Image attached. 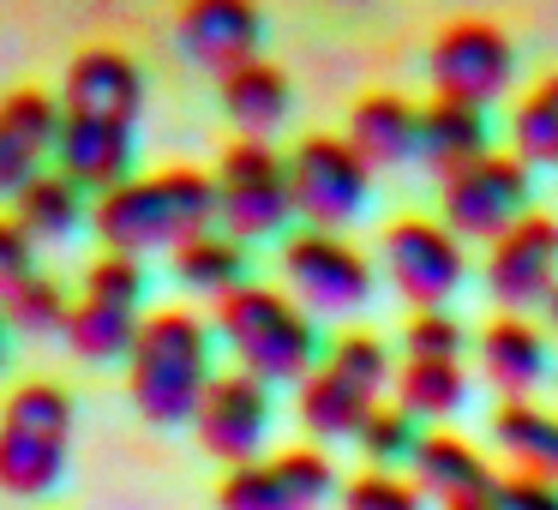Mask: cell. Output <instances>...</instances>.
Segmentation results:
<instances>
[{"label":"cell","instance_id":"6da1fadb","mask_svg":"<svg viewBox=\"0 0 558 510\" xmlns=\"http://www.w3.org/2000/svg\"><path fill=\"white\" fill-rule=\"evenodd\" d=\"M90 229L109 253H174L193 234L217 229V174L205 169H157L109 186L90 205Z\"/></svg>","mask_w":558,"mask_h":510},{"label":"cell","instance_id":"7a4b0ae2","mask_svg":"<svg viewBox=\"0 0 558 510\" xmlns=\"http://www.w3.org/2000/svg\"><path fill=\"white\" fill-rule=\"evenodd\" d=\"M217 325H205L186 306H162L138 325L126 354V390L150 426H193L210 378H217Z\"/></svg>","mask_w":558,"mask_h":510},{"label":"cell","instance_id":"3957f363","mask_svg":"<svg viewBox=\"0 0 558 510\" xmlns=\"http://www.w3.org/2000/svg\"><path fill=\"white\" fill-rule=\"evenodd\" d=\"M217 337L229 342L234 366L265 385H301L318 361H325V342L318 325L289 289H270V282H246L229 301H217Z\"/></svg>","mask_w":558,"mask_h":510},{"label":"cell","instance_id":"277c9868","mask_svg":"<svg viewBox=\"0 0 558 510\" xmlns=\"http://www.w3.org/2000/svg\"><path fill=\"white\" fill-rule=\"evenodd\" d=\"M390 385H397V366L385 342L373 330H342L337 342H325V361L301 378L294 409L318 445H337V438H361Z\"/></svg>","mask_w":558,"mask_h":510},{"label":"cell","instance_id":"5b68a950","mask_svg":"<svg viewBox=\"0 0 558 510\" xmlns=\"http://www.w3.org/2000/svg\"><path fill=\"white\" fill-rule=\"evenodd\" d=\"M73 450V397L49 378H31L0 409V486L13 498H43L61 486Z\"/></svg>","mask_w":558,"mask_h":510},{"label":"cell","instance_id":"8992f818","mask_svg":"<svg viewBox=\"0 0 558 510\" xmlns=\"http://www.w3.org/2000/svg\"><path fill=\"white\" fill-rule=\"evenodd\" d=\"M138 301H145V265L133 253H102L85 270V294L66 313V349L78 361H126L145 325Z\"/></svg>","mask_w":558,"mask_h":510},{"label":"cell","instance_id":"52a82bcc","mask_svg":"<svg viewBox=\"0 0 558 510\" xmlns=\"http://www.w3.org/2000/svg\"><path fill=\"white\" fill-rule=\"evenodd\" d=\"M294 217L289 157L270 150V138H234L217 162V222L234 241L282 234Z\"/></svg>","mask_w":558,"mask_h":510},{"label":"cell","instance_id":"ba28073f","mask_svg":"<svg viewBox=\"0 0 558 510\" xmlns=\"http://www.w3.org/2000/svg\"><path fill=\"white\" fill-rule=\"evenodd\" d=\"M438 205H445V229L462 241L493 246L505 229H517L534 210V169L517 150H486L481 162L457 169L450 181H438Z\"/></svg>","mask_w":558,"mask_h":510},{"label":"cell","instance_id":"9c48e42d","mask_svg":"<svg viewBox=\"0 0 558 510\" xmlns=\"http://www.w3.org/2000/svg\"><path fill=\"white\" fill-rule=\"evenodd\" d=\"M378 270L414 313L450 306V294L469 282V246L433 217H397L378 229Z\"/></svg>","mask_w":558,"mask_h":510},{"label":"cell","instance_id":"30bf717a","mask_svg":"<svg viewBox=\"0 0 558 510\" xmlns=\"http://www.w3.org/2000/svg\"><path fill=\"white\" fill-rule=\"evenodd\" d=\"M282 265V282H289V294L306 306V313H361L366 301H373L378 289V265L361 253L354 241H342V234L330 229H301L282 241L277 253Z\"/></svg>","mask_w":558,"mask_h":510},{"label":"cell","instance_id":"8fae6325","mask_svg":"<svg viewBox=\"0 0 558 510\" xmlns=\"http://www.w3.org/2000/svg\"><path fill=\"white\" fill-rule=\"evenodd\" d=\"M289 186H294V217L306 229L342 234L373 198V169L349 138L313 133L289 150Z\"/></svg>","mask_w":558,"mask_h":510},{"label":"cell","instance_id":"7c38bea8","mask_svg":"<svg viewBox=\"0 0 558 510\" xmlns=\"http://www.w3.org/2000/svg\"><path fill=\"white\" fill-rule=\"evenodd\" d=\"M426 78H433V97H457V102L493 109L510 90V78H517V42L493 19H457L426 49Z\"/></svg>","mask_w":558,"mask_h":510},{"label":"cell","instance_id":"4fadbf2b","mask_svg":"<svg viewBox=\"0 0 558 510\" xmlns=\"http://www.w3.org/2000/svg\"><path fill=\"white\" fill-rule=\"evenodd\" d=\"M337 493V469L318 445H289L277 457L241 462L222 474L217 510H318Z\"/></svg>","mask_w":558,"mask_h":510},{"label":"cell","instance_id":"5bb4252c","mask_svg":"<svg viewBox=\"0 0 558 510\" xmlns=\"http://www.w3.org/2000/svg\"><path fill=\"white\" fill-rule=\"evenodd\" d=\"M558 289V217L529 210L517 229H505L486 246V294L498 313H529L546 306Z\"/></svg>","mask_w":558,"mask_h":510},{"label":"cell","instance_id":"9a60e30c","mask_svg":"<svg viewBox=\"0 0 558 510\" xmlns=\"http://www.w3.org/2000/svg\"><path fill=\"white\" fill-rule=\"evenodd\" d=\"M193 433L222 469H241V462L265 457V438H270V385L253 373H217L193 414Z\"/></svg>","mask_w":558,"mask_h":510},{"label":"cell","instance_id":"2e32d148","mask_svg":"<svg viewBox=\"0 0 558 510\" xmlns=\"http://www.w3.org/2000/svg\"><path fill=\"white\" fill-rule=\"evenodd\" d=\"M174 37H181L193 66L229 78L234 66L258 61L265 13H258V0H186L181 19H174Z\"/></svg>","mask_w":558,"mask_h":510},{"label":"cell","instance_id":"e0dca14e","mask_svg":"<svg viewBox=\"0 0 558 510\" xmlns=\"http://www.w3.org/2000/svg\"><path fill=\"white\" fill-rule=\"evenodd\" d=\"M474 361H481V378L498 390V402H529L553 378V342L529 313H493L474 337Z\"/></svg>","mask_w":558,"mask_h":510},{"label":"cell","instance_id":"ac0fdd59","mask_svg":"<svg viewBox=\"0 0 558 510\" xmlns=\"http://www.w3.org/2000/svg\"><path fill=\"white\" fill-rule=\"evenodd\" d=\"M61 145V102L49 90L0 97V198H19Z\"/></svg>","mask_w":558,"mask_h":510},{"label":"cell","instance_id":"d6986e66","mask_svg":"<svg viewBox=\"0 0 558 510\" xmlns=\"http://www.w3.org/2000/svg\"><path fill=\"white\" fill-rule=\"evenodd\" d=\"M409 474L438 510L493 505V493H498V474H493V462L481 457V445H469L462 433H445V426H433V433L421 438Z\"/></svg>","mask_w":558,"mask_h":510},{"label":"cell","instance_id":"ffe728a7","mask_svg":"<svg viewBox=\"0 0 558 510\" xmlns=\"http://www.w3.org/2000/svg\"><path fill=\"white\" fill-rule=\"evenodd\" d=\"M61 109L66 114H90V121L138 126V109H145V73H138V61L121 54V49H85L73 66H66Z\"/></svg>","mask_w":558,"mask_h":510},{"label":"cell","instance_id":"44dd1931","mask_svg":"<svg viewBox=\"0 0 558 510\" xmlns=\"http://www.w3.org/2000/svg\"><path fill=\"white\" fill-rule=\"evenodd\" d=\"M61 174H73L85 193H109V186L133 181V126L126 121H90V114L61 109V145H54Z\"/></svg>","mask_w":558,"mask_h":510},{"label":"cell","instance_id":"7402d4cb","mask_svg":"<svg viewBox=\"0 0 558 510\" xmlns=\"http://www.w3.org/2000/svg\"><path fill=\"white\" fill-rule=\"evenodd\" d=\"M349 138L366 157V169H402V162L421 157V102L397 97V90H373V97L354 102L349 114Z\"/></svg>","mask_w":558,"mask_h":510},{"label":"cell","instance_id":"603a6c76","mask_svg":"<svg viewBox=\"0 0 558 510\" xmlns=\"http://www.w3.org/2000/svg\"><path fill=\"white\" fill-rule=\"evenodd\" d=\"M493 150V121H486L481 102H457V97H433L421 109V162L450 181L457 169L481 162Z\"/></svg>","mask_w":558,"mask_h":510},{"label":"cell","instance_id":"cb8c5ba5","mask_svg":"<svg viewBox=\"0 0 558 510\" xmlns=\"http://www.w3.org/2000/svg\"><path fill=\"white\" fill-rule=\"evenodd\" d=\"M217 97H222V114L241 126V138H270L294 109V90H289V73L270 66L265 54L246 66H234L229 78H217Z\"/></svg>","mask_w":558,"mask_h":510},{"label":"cell","instance_id":"d4e9b609","mask_svg":"<svg viewBox=\"0 0 558 510\" xmlns=\"http://www.w3.org/2000/svg\"><path fill=\"white\" fill-rule=\"evenodd\" d=\"M493 445L505 450L510 469L558 481V409H541V397L498 402L493 409Z\"/></svg>","mask_w":558,"mask_h":510},{"label":"cell","instance_id":"484cf974","mask_svg":"<svg viewBox=\"0 0 558 510\" xmlns=\"http://www.w3.org/2000/svg\"><path fill=\"white\" fill-rule=\"evenodd\" d=\"M174 282L205 301H229L234 289H246V241H234L229 229H205L186 246H174Z\"/></svg>","mask_w":558,"mask_h":510},{"label":"cell","instance_id":"4316f807","mask_svg":"<svg viewBox=\"0 0 558 510\" xmlns=\"http://www.w3.org/2000/svg\"><path fill=\"white\" fill-rule=\"evenodd\" d=\"M13 217L25 222L31 241H73L85 222V186L61 169H43L25 193L13 198Z\"/></svg>","mask_w":558,"mask_h":510},{"label":"cell","instance_id":"83f0119b","mask_svg":"<svg viewBox=\"0 0 558 510\" xmlns=\"http://www.w3.org/2000/svg\"><path fill=\"white\" fill-rule=\"evenodd\" d=\"M469 402V366L462 361H402L397 366V409L414 421H450Z\"/></svg>","mask_w":558,"mask_h":510},{"label":"cell","instance_id":"f1b7e54d","mask_svg":"<svg viewBox=\"0 0 558 510\" xmlns=\"http://www.w3.org/2000/svg\"><path fill=\"white\" fill-rule=\"evenodd\" d=\"M510 150L529 169H558V73H546L529 97L510 109Z\"/></svg>","mask_w":558,"mask_h":510},{"label":"cell","instance_id":"f546056e","mask_svg":"<svg viewBox=\"0 0 558 510\" xmlns=\"http://www.w3.org/2000/svg\"><path fill=\"white\" fill-rule=\"evenodd\" d=\"M421 438H426V426L414 421L409 409H397V402H378L373 409V421L361 426V457H366V469H409L414 462V450H421Z\"/></svg>","mask_w":558,"mask_h":510},{"label":"cell","instance_id":"4dcf8cb0","mask_svg":"<svg viewBox=\"0 0 558 510\" xmlns=\"http://www.w3.org/2000/svg\"><path fill=\"white\" fill-rule=\"evenodd\" d=\"M0 313H7V325L25 330V337H66V313H73V301L61 294V282L54 277H25L7 301H0Z\"/></svg>","mask_w":558,"mask_h":510},{"label":"cell","instance_id":"1f68e13d","mask_svg":"<svg viewBox=\"0 0 558 510\" xmlns=\"http://www.w3.org/2000/svg\"><path fill=\"white\" fill-rule=\"evenodd\" d=\"M469 354V330L450 306H421L402 325V361H462Z\"/></svg>","mask_w":558,"mask_h":510},{"label":"cell","instance_id":"d6a6232c","mask_svg":"<svg viewBox=\"0 0 558 510\" xmlns=\"http://www.w3.org/2000/svg\"><path fill=\"white\" fill-rule=\"evenodd\" d=\"M342 510H426L433 498L414 486V474H397V469H366L342 486L337 498Z\"/></svg>","mask_w":558,"mask_h":510},{"label":"cell","instance_id":"836d02e7","mask_svg":"<svg viewBox=\"0 0 558 510\" xmlns=\"http://www.w3.org/2000/svg\"><path fill=\"white\" fill-rule=\"evenodd\" d=\"M25 277H37V241L25 234L19 217H0V301H7Z\"/></svg>","mask_w":558,"mask_h":510},{"label":"cell","instance_id":"e575fe53","mask_svg":"<svg viewBox=\"0 0 558 510\" xmlns=\"http://www.w3.org/2000/svg\"><path fill=\"white\" fill-rule=\"evenodd\" d=\"M498 510H558V481H546V474H498V493H493Z\"/></svg>","mask_w":558,"mask_h":510},{"label":"cell","instance_id":"d590c367","mask_svg":"<svg viewBox=\"0 0 558 510\" xmlns=\"http://www.w3.org/2000/svg\"><path fill=\"white\" fill-rule=\"evenodd\" d=\"M546 330L558 337V289H553V301H546Z\"/></svg>","mask_w":558,"mask_h":510},{"label":"cell","instance_id":"8d00e7d4","mask_svg":"<svg viewBox=\"0 0 558 510\" xmlns=\"http://www.w3.org/2000/svg\"><path fill=\"white\" fill-rule=\"evenodd\" d=\"M7 330H13V325H7V313H0V361H7Z\"/></svg>","mask_w":558,"mask_h":510},{"label":"cell","instance_id":"74e56055","mask_svg":"<svg viewBox=\"0 0 558 510\" xmlns=\"http://www.w3.org/2000/svg\"><path fill=\"white\" fill-rule=\"evenodd\" d=\"M469 510H498V505H469Z\"/></svg>","mask_w":558,"mask_h":510}]
</instances>
